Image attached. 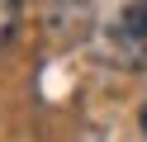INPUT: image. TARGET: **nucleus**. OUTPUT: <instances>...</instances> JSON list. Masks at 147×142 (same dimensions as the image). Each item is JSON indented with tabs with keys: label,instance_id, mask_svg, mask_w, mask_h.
I'll use <instances>...</instances> for the list:
<instances>
[{
	"label": "nucleus",
	"instance_id": "3",
	"mask_svg": "<svg viewBox=\"0 0 147 142\" xmlns=\"http://www.w3.org/2000/svg\"><path fill=\"white\" fill-rule=\"evenodd\" d=\"M138 123H142V133H147V104H142V114H138Z\"/></svg>",
	"mask_w": 147,
	"mask_h": 142
},
{
	"label": "nucleus",
	"instance_id": "1",
	"mask_svg": "<svg viewBox=\"0 0 147 142\" xmlns=\"http://www.w3.org/2000/svg\"><path fill=\"white\" fill-rule=\"evenodd\" d=\"M119 33L133 43V52H147V5H133L123 14V24H119Z\"/></svg>",
	"mask_w": 147,
	"mask_h": 142
},
{
	"label": "nucleus",
	"instance_id": "2",
	"mask_svg": "<svg viewBox=\"0 0 147 142\" xmlns=\"http://www.w3.org/2000/svg\"><path fill=\"white\" fill-rule=\"evenodd\" d=\"M19 9H24V0H0V47L14 38V28H19Z\"/></svg>",
	"mask_w": 147,
	"mask_h": 142
}]
</instances>
